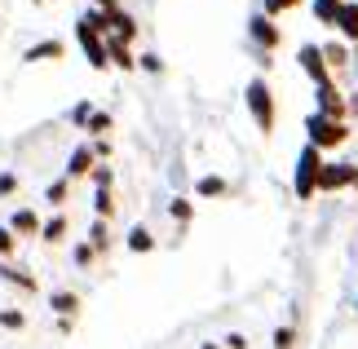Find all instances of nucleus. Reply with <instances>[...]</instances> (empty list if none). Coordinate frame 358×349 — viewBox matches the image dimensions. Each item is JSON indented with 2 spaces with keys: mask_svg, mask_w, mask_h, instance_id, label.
<instances>
[{
  "mask_svg": "<svg viewBox=\"0 0 358 349\" xmlns=\"http://www.w3.org/2000/svg\"><path fill=\"white\" fill-rule=\"evenodd\" d=\"M319 173H323V155L314 146H306L301 159H296V194L301 199H310V194L319 190Z\"/></svg>",
  "mask_w": 358,
  "mask_h": 349,
  "instance_id": "nucleus-1",
  "label": "nucleus"
},
{
  "mask_svg": "<svg viewBox=\"0 0 358 349\" xmlns=\"http://www.w3.org/2000/svg\"><path fill=\"white\" fill-rule=\"evenodd\" d=\"M248 111H252V120H257L261 133L274 129V97L266 89V80H252V85H248Z\"/></svg>",
  "mask_w": 358,
  "mask_h": 349,
  "instance_id": "nucleus-2",
  "label": "nucleus"
},
{
  "mask_svg": "<svg viewBox=\"0 0 358 349\" xmlns=\"http://www.w3.org/2000/svg\"><path fill=\"white\" fill-rule=\"evenodd\" d=\"M306 129H310V146H314V150H323V146H341V142H345V129H341V120L310 115V120H306Z\"/></svg>",
  "mask_w": 358,
  "mask_h": 349,
  "instance_id": "nucleus-3",
  "label": "nucleus"
},
{
  "mask_svg": "<svg viewBox=\"0 0 358 349\" xmlns=\"http://www.w3.org/2000/svg\"><path fill=\"white\" fill-rule=\"evenodd\" d=\"M76 36H80V45H85V53H89V66H93V71H106V66H111V58H106V40L93 31L85 18L76 22Z\"/></svg>",
  "mask_w": 358,
  "mask_h": 349,
  "instance_id": "nucleus-4",
  "label": "nucleus"
},
{
  "mask_svg": "<svg viewBox=\"0 0 358 349\" xmlns=\"http://www.w3.org/2000/svg\"><path fill=\"white\" fill-rule=\"evenodd\" d=\"M350 181H358V173L350 169V164H323V173H319V186H323V190L350 186Z\"/></svg>",
  "mask_w": 358,
  "mask_h": 349,
  "instance_id": "nucleus-5",
  "label": "nucleus"
},
{
  "mask_svg": "<svg viewBox=\"0 0 358 349\" xmlns=\"http://www.w3.org/2000/svg\"><path fill=\"white\" fill-rule=\"evenodd\" d=\"M301 66H306V76L314 80V85H327V62H323V49L306 45V49H301Z\"/></svg>",
  "mask_w": 358,
  "mask_h": 349,
  "instance_id": "nucleus-6",
  "label": "nucleus"
},
{
  "mask_svg": "<svg viewBox=\"0 0 358 349\" xmlns=\"http://www.w3.org/2000/svg\"><path fill=\"white\" fill-rule=\"evenodd\" d=\"M93 159H98V155H93V146H76V150H71V164H66V181H71V177H85V173H93V169H98Z\"/></svg>",
  "mask_w": 358,
  "mask_h": 349,
  "instance_id": "nucleus-7",
  "label": "nucleus"
},
{
  "mask_svg": "<svg viewBox=\"0 0 358 349\" xmlns=\"http://www.w3.org/2000/svg\"><path fill=\"white\" fill-rule=\"evenodd\" d=\"M0 283H9L18 292H36V274H27L22 265H0Z\"/></svg>",
  "mask_w": 358,
  "mask_h": 349,
  "instance_id": "nucleus-8",
  "label": "nucleus"
},
{
  "mask_svg": "<svg viewBox=\"0 0 358 349\" xmlns=\"http://www.w3.org/2000/svg\"><path fill=\"white\" fill-rule=\"evenodd\" d=\"M248 31H252V40H257L261 49H274V45H279V27H274L270 18H252V22H248Z\"/></svg>",
  "mask_w": 358,
  "mask_h": 349,
  "instance_id": "nucleus-9",
  "label": "nucleus"
},
{
  "mask_svg": "<svg viewBox=\"0 0 358 349\" xmlns=\"http://www.w3.org/2000/svg\"><path fill=\"white\" fill-rule=\"evenodd\" d=\"M40 226H45V221L36 217V208H18V213L9 217V230L13 234H40Z\"/></svg>",
  "mask_w": 358,
  "mask_h": 349,
  "instance_id": "nucleus-10",
  "label": "nucleus"
},
{
  "mask_svg": "<svg viewBox=\"0 0 358 349\" xmlns=\"http://www.w3.org/2000/svg\"><path fill=\"white\" fill-rule=\"evenodd\" d=\"M62 53H66L62 40H40V45H31L22 58H27V62H53V58H62Z\"/></svg>",
  "mask_w": 358,
  "mask_h": 349,
  "instance_id": "nucleus-11",
  "label": "nucleus"
},
{
  "mask_svg": "<svg viewBox=\"0 0 358 349\" xmlns=\"http://www.w3.org/2000/svg\"><path fill=\"white\" fill-rule=\"evenodd\" d=\"M49 305H53V314H58V318H76V310H80L76 292H53V297H49Z\"/></svg>",
  "mask_w": 358,
  "mask_h": 349,
  "instance_id": "nucleus-12",
  "label": "nucleus"
},
{
  "mask_svg": "<svg viewBox=\"0 0 358 349\" xmlns=\"http://www.w3.org/2000/svg\"><path fill=\"white\" fill-rule=\"evenodd\" d=\"M336 27H341L350 40H358V5H341V9H336Z\"/></svg>",
  "mask_w": 358,
  "mask_h": 349,
  "instance_id": "nucleus-13",
  "label": "nucleus"
},
{
  "mask_svg": "<svg viewBox=\"0 0 358 349\" xmlns=\"http://www.w3.org/2000/svg\"><path fill=\"white\" fill-rule=\"evenodd\" d=\"M62 234H66V217H62V213H58V217H49L45 226H40V239H45V243H58Z\"/></svg>",
  "mask_w": 358,
  "mask_h": 349,
  "instance_id": "nucleus-14",
  "label": "nucleus"
},
{
  "mask_svg": "<svg viewBox=\"0 0 358 349\" xmlns=\"http://www.w3.org/2000/svg\"><path fill=\"white\" fill-rule=\"evenodd\" d=\"M129 248H133V252H150V248H155V239H150V230L137 226V230L129 234Z\"/></svg>",
  "mask_w": 358,
  "mask_h": 349,
  "instance_id": "nucleus-15",
  "label": "nucleus"
},
{
  "mask_svg": "<svg viewBox=\"0 0 358 349\" xmlns=\"http://www.w3.org/2000/svg\"><path fill=\"white\" fill-rule=\"evenodd\" d=\"M336 9H341V0H314V13H319V22H336Z\"/></svg>",
  "mask_w": 358,
  "mask_h": 349,
  "instance_id": "nucleus-16",
  "label": "nucleus"
},
{
  "mask_svg": "<svg viewBox=\"0 0 358 349\" xmlns=\"http://www.w3.org/2000/svg\"><path fill=\"white\" fill-rule=\"evenodd\" d=\"M85 129H89V133H98V137H102L106 129H111V115H102V111H93V115H89V124H85Z\"/></svg>",
  "mask_w": 358,
  "mask_h": 349,
  "instance_id": "nucleus-17",
  "label": "nucleus"
},
{
  "mask_svg": "<svg viewBox=\"0 0 358 349\" xmlns=\"http://www.w3.org/2000/svg\"><path fill=\"white\" fill-rule=\"evenodd\" d=\"M66 186H71V181H66V177H62V181H53V186H49V190H45V199H49V204H53V208H58V204H62V199H66Z\"/></svg>",
  "mask_w": 358,
  "mask_h": 349,
  "instance_id": "nucleus-18",
  "label": "nucleus"
},
{
  "mask_svg": "<svg viewBox=\"0 0 358 349\" xmlns=\"http://www.w3.org/2000/svg\"><path fill=\"white\" fill-rule=\"evenodd\" d=\"M27 323V318H22V310H0V327H9V332H18Z\"/></svg>",
  "mask_w": 358,
  "mask_h": 349,
  "instance_id": "nucleus-19",
  "label": "nucleus"
},
{
  "mask_svg": "<svg viewBox=\"0 0 358 349\" xmlns=\"http://www.w3.org/2000/svg\"><path fill=\"white\" fill-rule=\"evenodd\" d=\"M195 190H199V194H226V181H222V177H203Z\"/></svg>",
  "mask_w": 358,
  "mask_h": 349,
  "instance_id": "nucleus-20",
  "label": "nucleus"
},
{
  "mask_svg": "<svg viewBox=\"0 0 358 349\" xmlns=\"http://www.w3.org/2000/svg\"><path fill=\"white\" fill-rule=\"evenodd\" d=\"M93 208H98V217H111L115 204H111V190H98V199H93Z\"/></svg>",
  "mask_w": 358,
  "mask_h": 349,
  "instance_id": "nucleus-21",
  "label": "nucleus"
},
{
  "mask_svg": "<svg viewBox=\"0 0 358 349\" xmlns=\"http://www.w3.org/2000/svg\"><path fill=\"white\" fill-rule=\"evenodd\" d=\"M106 243H111V239H106V226L98 221V226H93V252H106Z\"/></svg>",
  "mask_w": 358,
  "mask_h": 349,
  "instance_id": "nucleus-22",
  "label": "nucleus"
},
{
  "mask_svg": "<svg viewBox=\"0 0 358 349\" xmlns=\"http://www.w3.org/2000/svg\"><path fill=\"white\" fill-rule=\"evenodd\" d=\"M0 257H13V230L0 226Z\"/></svg>",
  "mask_w": 358,
  "mask_h": 349,
  "instance_id": "nucleus-23",
  "label": "nucleus"
},
{
  "mask_svg": "<svg viewBox=\"0 0 358 349\" xmlns=\"http://www.w3.org/2000/svg\"><path fill=\"white\" fill-rule=\"evenodd\" d=\"M274 349H292V327H279V332H274Z\"/></svg>",
  "mask_w": 358,
  "mask_h": 349,
  "instance_id": "nucleus-24",
  "label": "nucleus"
},
{
  "mask_svg": "<svg viewBox=\"0 0 358 349\" xmlns=\"http://www.w3.org/2000/svg\"><path fill=\"white\" fill-rule=\"evenodd\" d=\"M301 0H266V13H283V9H296Z\"/></svg>",
  "mask_w": 358,
  "mask_h": 349,
  "instance_id": "nucleus-25",
  "label": "nucleus"
},
{
  "mask_svg": "<svg viewBox=\"0 0 358 349\" xmlns=\"http://www.w3.org/2000/svg\"><path fill=\"white\" fill-rule=\"evenodd\" d=\"M13 190H18V177H13V173H0V194H13Z\"/></svg>",
  "mask_w": 358,
  "mask_h": 349,
  "instance_id": "nucleus-26",
  "label": "nucleus"
},
{
  "mask_svg": "<svg viewBox=\"0 0 358 349\" xmlns=\"http://www.w3.org/2000/svg\"><path fill=\"white\" fill-rule=\"evenodd\" d=\"M93 181H98V190H111V169H93Z\"/></svg>",
  "mask_w": 358,
  "mask_h": 349,
  "instance_id": "nucleus-27",
  "label": "nucleus"
},
{
  "mask_svg": "<svg viewBox=\"0 0 358 349\" xmlns=\"http://www.w3.org/2000/svg\"><path fill=\"white\" fill-rule=\"evenodd\" d=\"M93 257H98V252H93V243H80V248H76V261H80V265H89Z\"/></svg>",
  "mask_w": 358,
  "mask_h": 349,
  "instance_id": "nucleus-28",
  "label": "nucleus"
},
{
  "mask_svg": "<svg viewBox=\"0 0 358 349\" xmlns=\"http://www.w3.org/2000/svg\"><path fill=\"white\" fill-rule=\"evenodd\" d=\"M173 217H177V221H190V204L177 199V204H173Z\"/></svg>",
  "mask_w": 358,
  "mask_h": 349,
  "instance_id": "nucleus-29",
  "label": "nucleus"
},
{
  "mask_svg": "<svg viewBox=\"0 0 358 349\" xmlns=\"http://www.w3.org/2000/svg\"><path fill=\"white\" fill-rule=\"evenodd\" d=\"M89 115H93V106L80 102V106H76V124H89Z\"/></svg>",
  "mask_w": 358,
  "mask_h": 349,
  "instance_id": "nucleus-30",
  "label": "nucleus"
},
{
  "mask_svg": "<svg viewBox=\"0 0 358 349\" xmlns=\"http://www.w3.org/2000/svg\"><path fill=\"white\" fill-rule=\"evenodd\" d=\"M226 349H248V341L243 336H226Z\"/></svg>",
  "mask_w": 358,
  "mask_h": 349,
  "instance_id": "nucleus-31",
  "label": "nucleus"
},
{
  "mask_svg": "<svg viewBox=\"0 0 358 349\" xmlns=\"http://www.w3.org/2000/svg\"><path fill=\"white\" fill-rule=\"evenodd\" d=\"M93 5H102V9H106V5H111V0H93Z\"/></svg>",
  "mask_w": 358,
  "mask_h": 349,
  "instance_id": "nucleus-32",
  "label": "nucleus"
},
{
  "mask_svg": "<svg viewBox=\"0 0 358 349\" xmlns=\"http://www.w3.org/2000/svg\"><path fill=\"white\" fill-rule=\"evenodd\" d=\"M354 115H358V93H354Z\"/></svg>",
  "mask_w": 358,
  "mask_h": 349,
  "instance_id": "nucleus-33",
  "label": "nucleus"
},
{
  "mask_svg": "<svg viewBox=\"0 0 358 349\" xmlns=\"http://www.w3.org/2000/svg\"><path fill=\"white\" fill-rule=\"evenodd\" d=\"M203 349H222V345H213V341H208V345H203Z\"/></svg>",
  "mask_w": 358,
  "mask_h": 349,
  "instance_id": "nucleus-34",
  "label": "nucleus"
},
{
  "mask_svg": "<svg viewBox=\"0 0 358 349\" xmlns=\"http://www.w3.org/2000/svg\"><path fill=\"white\" fill-rule=\"evenodd\" d=\"M36 5H40V0H36Z\"/></svg>",
  "mask_w": 358,
  "mask_h": 349,
  "instance_id": "nucleus-35",
  "label": "nucleus"
}]
</instances>
